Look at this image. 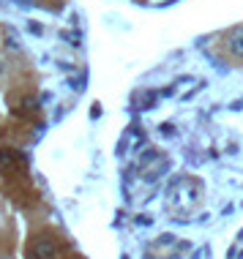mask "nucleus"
<instances>
[{
  "mask_svg": "<svg viewBox=\"0 0 243 259\" xmlns=\"http://www.w3.org/2000/svg\"><path fill=\"white\" fill-rule=\"evenodd\" d=\"M33 254H36V259H55L57 257L55 240H52V238H38V240H36V245H33Z\"/></svg>",
  "mask_w": 243,
  "mask_h": 259,
  "instance_id": "nucleus-1",
  "label": "nucleus"
},
{
  "mask_svg": "<svg viewBox=\"0 0 243 259\" xmlns=\"http://www.w3.org/2000/svg\"><path fill=\"white\" fill-rule=\"evenodd\" d=\"M229 49H232L238 57H243V27L232 33V38H229Z\"/></svg>",
  "mask_w": 243,
  "mask_h": 259,
  "instance_id": "nucleus-2",
  "label": "nucleus"
},
{
  "mask_svg": "<svg viewBox=\"0 0 243 259\" xmlns=\"http://www.w3.org/2000/svg\"><path fill=\"white\" fill-rule=\"evenodd\" d=\"M36 104H38V98H33V95L25 98V107H28V109H36Z\"/></svg>",
  "mask_w": 243,
  "mask_h": 259,
  "instance_id": "nucleus-3",
  "label": "nucleus"
}]
</instances>
